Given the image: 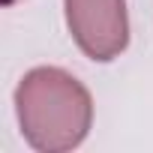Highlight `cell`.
Instances as JSON below:
<instances>
[{"instance_id": "1", "label": "cell", "mask_w": 153, "mask_h": 153, "mask_svg": "<svg viewBox=\"0 0 153 153\" xmlns=\"http://www.w3.org/2000/svg\"><path fill=\"white\" fill-rule=\"evenodd\" d=\"M15 111L24 141L39 153L75 150L93 123L87 87L57 66H36L24 75L15 90Z\"/></svg>"}, {"instance_id": "2", "label": "cell", "mask_w": 153, "mask_h": 153, "mask_svg": "<svg viewBox=\"0 0 153 153\" xmlns=\"http://www.w3.org/2000/svg\"><path fill=\"white\" fill-rule=\"evenodd\" d=\"M69 33L90 60L108 63L129 42L126 0H63Z\"/></svg>"}]
</instances>
